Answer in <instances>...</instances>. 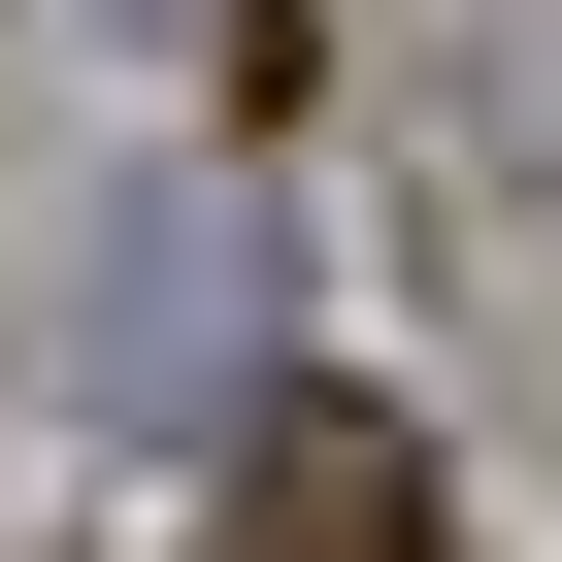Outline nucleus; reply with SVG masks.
I'll return each mask as SVG.
<instances>
[{"label":"nucleus","instance_id":"nucleus-1","mask_svg":"<svg viewBox=\"0 0 562 562\" xmlns=\"http://www.w3.org/2000/svg\"><path fill=\"white\" fill-rule=\"evenodd\" d=\"M299 496H331V562H397V496H364V463H299Z\"/></svg>","mask_w":562,"mask_h":562}]
</instances>
